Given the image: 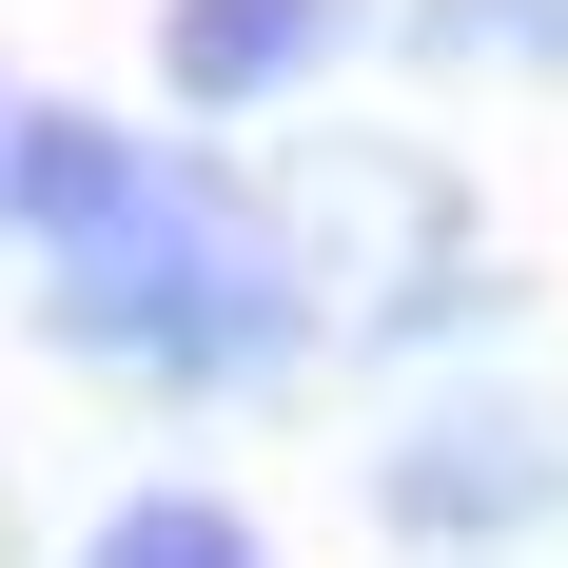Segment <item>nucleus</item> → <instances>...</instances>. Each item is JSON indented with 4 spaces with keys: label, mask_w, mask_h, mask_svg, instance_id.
Here are the masks:
<instances>
[{
    "label": "nucleus",
    "mask_w": 568,
    "mask_h": 568,
    "mask_svg": "<svg viewBox=\"0 0 568 568\" xmlns=\"http://www.w3.org/2000/svg\"><path fill=\"white\" fill-rule=\"evenodd\" d=\"M40 314H59L79 373H118V393H294V353H314V255H294V216H255L216 158H176L158 216L118 235L99 275H59Z\"/></svg>",
    "instance_id": "obj_1"
},
{
    "label": "nucleus",
    "mask_w": 568,
    "mask_h": 568,
    "mask_svg": "<svg viewBox=\"0 0 568 568\" xmlns=\"http://www.w3.org/2000/svg\"><path fill=\"white\" fill-rule=\"evenodd\" d=\"M158 138L138 118H99V99H0V255H40V294L59 275H99L118 235L158 216Z\"/></svg>",
    "instance_id": "obj_3"
},
{
    "label": "nucleus",
    "mask_w": 568,
    "mask_h": 568,
    "mask_svg": "<svg viewBox=\"0 0 568 568\" xmlns=\"http://www.w3.org/2000/svg\"><path fill=\"white\" fill-rule=\"evenodd\" d=\"M432 79H568V0H412Z\"/></svg>",
    "instance_id": "obj_6"
},
{
    "label": "nucleus",
    "mask_w": 568,
    "mask_h": 568,
    "mask_svg": "<svg viewBox=\"0 0 568 568\" xmlns=\"http://www.w3.org/2000/svg\"><path fill=\"white\" fill-rule=\"evenodd\" d=\"M0 549H20V490H0Z\"/></svg>",
    "instance_id": "obj_7"
},
{
    "label": "nucleus",
    "mask_w": 568,
    "mask_h": 568,
    "mask_svg": "<svg viewBox=\"0 0 568 568\" xmlns=\"http://www.w3.org/2000/svg\"><path fill=\"white\" fill-rule=\"evenodd\" d=\"M79 568H294L275 529L235 510V490H196V470H158V490H118L99 529H79Z\"/></svg>",
    "instance_id": "obj_5"
},
{
    "label": "nucleus",
    "mask_w": 568,
    "mask_h": 568,
    "mask_svg": "<svg viewBox=\"0 0 568 568\" xmlns=\"http://www.w3.org/2000/svg\"><path fill=\"white\" fill-rule=\"evenodd\" d=\"M353 40V0H158V99L176 118H275L314 99Z\"/></svg>",
    "instance_id": "obj_4"
},
{
    "label": "nucleus",
    "mask_w": 568,
    "mask_h": 568,
    "mask_svg": "<svg viewBox=\"0 0 568 568\" xmlns=\"http://www.w3.org/2000/svg\"><path fill=\"white\" fill-rule=\"evenodd\" d=\"M373 510H393V549H432V568L549 549V529H568V412L510 393V373H452V393L373 452Z\"/></svg>",
    "instance_id": "obj_2"
}]
</instances>
